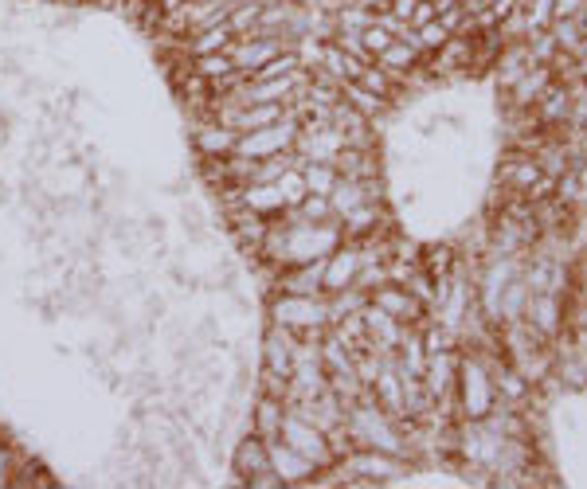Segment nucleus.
Masks as SVG:
<instances>
[{"label": "nucleus", "instance_id": "393cba45", "mask_svg": "<svg viewBox=\"0 0 587 489\" xmlns=\"http://www.w3.org/2000/svg\"><path fill=\"white\" fill-rule=\"evenodd\" d=\"M278 188H282V196H286L290 208L302 204V200H306V177H302V169H286V173L278 177Z\"/></svg>", "mask_w": 587, "mask_h": 489}, {"label": "nucleus", "instance_id": "473e14b6", "mask_svg": "<svg viewBox=\"0 0 587 489\" xmlns=\"http://www.w3.org/2000/svg\"><path fill=\"white\" fill-rule=\"evenodd\" d=\"M580 28H584V36H587V4H584V12H580Z\"/></svg>", "mask_w": 587, "mask_h": 489}, {"label": "nucleus", "instance_id": "7ed1b4c3", "mask_svg": "<svg viewBox=\"0 0 587 489\" xmlns=\"http://www.w3.org/2000/svg\"><path fill=\"white\" fill-rule=\"evenodd\" d=\"M278 439L290 443L298 454H306L317 470H329V466L337 462V450H333V443H329V435H325L317 423L302 419V415H294V411L282 415V435H278Z\"/></svg>", "mask_w": 587, "mask_h": 489}, {"label": "nucleus", "instance_id": "72a5a7b5", "mask_svg": "<svg viewBox=\"0 0 587 489\" xmlns=\"http://www.w3.org/2000/svg\"><path fill=\"white\" fill-rule=\"evenodd\" d=\"M145 4H157V0H145Z\"/></svg>", "mask_w": 587, "mask_h": 489}, {"label": "nucleus", "instance_id": "2f4dec72", "mask_svg": "<svg viewBox=\"0 0 587 489\" xmlns=\"http://www.w3.org/2000/svg\"><path fill=\"white\" fill-rule=\"evenodd\" d=\"M458 4H462L466 12H474V8H482V0H458Z\"/></svg>", "mask_w": 587, "mask_h": 489}, {"label": "nucleus", "instance_id": "6ab92c4d", "mask_svg": "<svg viewBox=\"0 0 587 489\" xmlns=\"http://www.w3.org/2000/svg\"><path fill=\"white\" fill-rule=\"evenodd\" d=\"M302 177H306V196H329L341 173L329 161H302Z\"/></svg>", "mask_w": 587, "mask_h": 489}, {"label": "nucleus", "instance_id": "cd10ccee", "mask_svg": "<svg viewBox=\"0 0 587 489\" xmlns=\"http://www.w3.org/2000/svg\"><path fill=\"white\" fill-rule=\"evenodd\" d=\"M587 0H552V20H580Z\"/></svg>", "mask_w": 587, "mask_h": 489}, {"label": "nucleus", "instance_id": "4be33fe9", "mask_svg": "<svg viewBox=\"0 0 587 489\" xmlns=\"http://www.w3.org/2000/svg\"><path fill=\"white\" fill-rule=\"evenodd\" d=\"M353 83H361L364 90H372V94H380V98H392V94H396V79H392L380 63H364L361 75H357Z\"/></svg>", "mask_w": 587, "mask_h": 489}, {"label": "nucleus", "instance_id": "39448f33", "mask_svg": "<svg viewBox=\"0 0 587 489\" xmlns=\"http://www.w3.org/2000/svg\"><path fill=\"white\" fill-rule=\"evenodd\" d=\"M368 302L372 306H380L384 313H392L396 321H404V325H423L427 321V302H419L407 286L400 282H380L376 290H368Z\"/></svg>", "mask_w": 587, "mask_h": 489}, {"label": "nucleus", "instance_id": "20e7f679", "mask_svg": "<svg viewBox=\"0 0 587 489\" xmlns=\"http://www.w3.org/2000/svg\"><path fill=\"white\" fill-rule=\"evenodd\" d=\"M361 267H364V251L361 243H341L337 251H329L325 255V274H321V294L329 298V294H341V290H349V286H357V278H361Z\"/></svg>", "mask_w": 587, "mask_h": 489}, {"label": "nucleus", "instance_id": "9b49d317", "mask_svg": "<svg viewBox=\"0 0 587 489\" xmlns=\"http://www.w3.org/2000/svg\"><path fill=\"white\" fill-rule=\"evenodd\" d=\"M552 79H556V75H552V67H548V63H529V67H525V75L509 87L513 106H517V110H533V106L541 102L544 90L552 87Z\"/></svg>", "mask_w": 587, "mask_h": 489}, {"label": "nucleus", "instance_id": "4468645a", "mask_svg": "<svg viewBox=\"0 0 587 489\" xmlns=\"http://www.w3.org/2000/svg\"><path fill=\"white\" fill-rule=\"evenodd\" d=\"M321 274H325V259H314L306 267H290L274 274V286L286 294H321Z\"/></svg>", "mask_w": 587, "mask_h": 489}, {"label": "nucleus", "instance_id": "6e6552de", "mask_svg": "<svg viewBox=\"0 0 587 489\" xmlns=\"http://www.w3.org/2000/svg\"><path fill=\"white\" fill-rule=\"evenodd\" d=\"M267 454H271V470L282 478V486H314V478L321 474L306 454H298L294 446L282 443V439L267 443Z\"/></svg>", "mask_w": 587, "mask_h": 489}, {"label": "nucleus", "instance_id": "7c9ffc66", "mask_svg": "<svg viewBox=\"0 0 587 489\" xmlns=\"http://www.w3.org/2000/svg\"><path fill=\"white\" fill-rule=\"evenodd\" d=\"M184 4H188V0H157L161 12H177V8H184Z\"/></svg>", "mask_w": 587, "mask_h": 489}, {"label": "nucleus", "instance_id": "f8f14e48", "mask_svg": "<svg viewBox=\"0 0 587 489\" xmlns=\"http://www.w3.org/2000/svg\"><path fill=\"white\" fill-rule=\"evenodd\" d=\"M282 415H286V403L278 396H267L259 392L255 403H251V431L263 439V443H274L282 435Z\"/></svg>", "mask_w": 587, "mask_h": 489}, {"label": "nucleus", "instance_id": "f3484780", "mask_svg": "<svg viewBox=\"0 0 587 489\" xmlns=\"http://www.w3.org/2000/svg\"><path fill=\"white\" fill-rule=\"evenodd\" d=\"M419 59H423V51H415V47L407 44V40H392V44L376 55V63H380V67H384V71H388L396 83H404V75L419 67Z\"/></svg>", "mask_w": 587, "mask_h": 489}, {"label": "nucleus", "instance_id": "c85d7f7f", "mask_svg": "<svg viewBox=\"0 0 587 489\" xmlns=\"http://www.w3.org/2000/svg\"><path fill=\"white\" fill-rule=\"evenodd\" d=\"M431 20H439V8H435V0H419L407 24H411V28H423V24H431Z\"/></svg>", "mask_w": 587, "mask_h": 489}, {"label": "nucleus", "instance_id": "0eeeda50", "mask_svg": "<svg viewBox=\"0 0 587 489\" xmlns=\"http://www.w3.org/2000/svg\"><path fill=\"white\" fill-rule=\"evenodd\" d=\"M235 141H239V130H231L216 114H204L192 122V145H196L200 161H216V157L235 153Z\"/></svg>", "mask_w": 587, "mask_h": 489}, {"label": "nucleus", "instance_id": "c756f323", "mask_svg": "<svg viewBox=\"0 0 587 489\" xmlns=\"http://www.w3.org/2000/svg\"><path fill=\"white\" fill-rule=\"evenodd\" d=\"M353 4H361L368 12H384V8H388V0H353Z\"/></svg>", "mask_w": 587, "mask_h": 489}, {"label": "nucleus", "instance_id": "2eb2a0df", "mask_svg": "<svg viewBox=\"0 0 587 489\" xmlns=\"http://www.w3.org/2000/svg\"><path fill=\"white\" fill-rule=\"evenodd\" d=\"M541 177L544 173H541L537 153H517V157H509V161L501 165V184H505L509 192H529Z\"/></svg>", "mask_w": 587, "mask_h": 489}, {"label": "nucleus", "instance_id": "9d476101", "mask_svg": "<svg viewBox=\"0 0 587 489\" xmlns=\"http://www.w3.org/2000/svg\"><path fill=\"white\" fill-rule=\"evenodd\" d=\"M231 44H235V32H231V24H227V20H220V24H212V28L188 32L184 40H177V55H181V59H196V55L227 51Z\"/></svg>", "mask_w": 587, "mask_h": 489}, {"label": "nucleus", "instance_id": "b1692460", "mask_svg": "<svg viewBox=\"0 0 587 489\" xmlns=\"http://www.w3.org/2000/svg\"><path fill=\"white\" fill-rule=\"evenodd\" d=\"M552 36H556V44L564 47V51H572L576 55V47L584 40V28H580V20H552V28H548Z\"/></svg>", "mask_w": 587, "mask_h": 489}, {"label": "nucleus", "instance_id": "aec40b11", "mask_svg": "<svg viewBox=\"0 0 587 489\" xmlns=\"http://www.w3.org/2000/svg\"><path fill=\"white\" fill-rule=\"evenodd\" d=\"M28 450L24 446H16V443H4L0 439V489H12V482H16V474L28 466Z\"/></svg>", "mask_w": 587, "mask_h": 489}, {"label": "nucleus", "instance_id": "f257e3e1", "mask_svg": "<svg viewBox=\"0 0 587 489\" xmlns=\"http://www.w3.org/2000/svg\"><path fill=\"white\" fill-rule=\"evenodd\" d=\"M267 317H271V325L290 329L302 341H321V333L333 325L325 294H286V290H274L271 302H267Z\"/></svg>", "mask_w": 587, "mask_h": 489}, {"label": "nucleus", "instance_id": "ddd939ff", "mask_svg": "<svg viewBox=\"0 0 587 489\" xmlns=\"http://www.w3.org/2000/svg\"><path fill=\"white\" fill-rule=\"evenodd\" d=\"M239 204L259 212V216H282L290 208L282 188H278V180L274 184H239Z\"/></svg>", "mask_w": 587, "mask_h": 489}, {"label": "nucleus", "instance_id": "f03ea898", "mask_svg": "<svg viewBox=\"0 0 587 489\" xmlns=\"http://www.w3.org/2000/svg\"><path fill=\"white\" fill-rule=\"evenodd\" d=\"M454 392L462 400V419H486L497 403V388L490 368L478 356H462L458 360V376H454Z\"/></svg>", "mask_w": 587, "mask_h": 489}, {"label": "nucleus", "instance_id": "bb28decb", "mask_svg": "<svg viewBox=\"0 0 587 489\" xmlns=\"http://www.w3.org/2000/svg\"><path fill=\"white\" fill-rule=\"evenodd\" d=\"M466 16H470V12H466L462 4H451V8H443V12H439V24H443L451 36H458V32H462V24H466Z\"/></svg>", "mask_w": 587, "mask_h": 489}, {"label": "nucleus", "instance_id": "1a4fd4ad", "mask_svg": "<svg viewBox=\"0 0 587 489\" xmlns=\"http://www.w3.org/2000/svg\"><path fill=\"white\" fill-rule=\"evenodd\" d=\"M286 47H294V44H286V40H274V36H239L235 44L227 47V55H231V63L251 79L263 63H271L274 55H282Z\"/></svg>", "mask_w": 587, "mask_h": 489}, {"label": "nucleus", "instance_id": "5701e85b", "mask_svg": "<svg viewBox=\"0 0 587 489\" xmlns=\"http://www.w3.org/2000/svg\"><path fill=\"white\" fill-rule=\"evenodd\" d=\"M427 259H423V274L435 282V278H451L454 274V251L451 247H427L423 251Z\"/></svg>", "mask_w": 587, "mask_h": 489}, {"label": "nucleus", "instance_id": "a211bd4d", "mask_svg": "<svg viewBox=\"0 0 587 489\" xmlns=\"http://www.w3.org/2000/svg\"><path fill=\"white\" fill-rule=\"evenodd\" d=\"M188 63V71L192 75H200V79H208V83H220L227 75H235L239 67L231 63V55L227 51H212V55H196V59H184Z\"/></svg>", "mask_w": 587, "mask_h": 489}, {"label": "nucleus", "instance_id": "a878e982", "mask_svg": "<svg viewBox=\"0 0 587 489\" xmlns=\"http://www.w3.org/2000/svg\"><path fill=\"white\" fill-rule=\"evenodd\" d=\"M392 40H396V36H392V32H384V28L376 24V20H372V24H368V28L361 32V44L368 47V55H372V59H376V55H380L384 47L392 44Z\"/></svg>", "mask_w": 587, "mask_h": 489}, {"label": "nucleus", "instance_id": "dca6fc26", "mask_svg": "<svg viewBox=\"0 0 587 489\" xmlns=\"http://www.w3.org/2000/svg\"><path fill=\"white\" fill-rule=\"evenodd\" d=\"M525 313H529V325H533L541 337H556V329H560V321H564L560 294H533Z\"/></svg>", "mask_w": 587, "mask_h": 489}, {"label": "nucleus", "instance_id": "412c9836", "mask_svg": "<svg viewBox=\"0 0 587 489\" xmlns=\"http://www.w3.org/2000/svg\"><path fill=\"white\" fill-rule=\"evenodd\" d=\"M341 98H345L353 110H361L364 118H376V114L388 106V98H380V94L364 90L361 83H341Z\"/></svg>", "mask_w": 587, "mask_h": 489}, {"label": "nucleus", "instance_id": "423d86ee", "mask_svg": "<svg viewBox=\"0 0 587 489\" xmlns=\"http://www.w3.org/2000/svg\"><path fill=\"white\" fill-rule=\"evenodd\" d=\"M231 474L243 482V486H251L259 474H267L271 470V454H267V443L255 435V431H243V435H235V446H231Z\"/></svg>", "mask_w": 587, "mask_h": 489}]
</instances>
